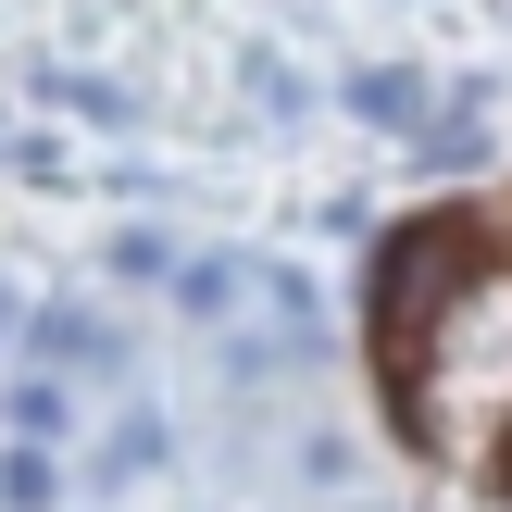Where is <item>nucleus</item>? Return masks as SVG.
<instances>
[{"instance_id":"1","label":"nucleus","mask_w":512,"mask_h":512,"mask_svg":"<svg viewBox=\"0 0 512 512\" xmlns=\"http://www.w3.org/2000/svg\"><path fill=\"white\" fill-rule=\"evenodd\" d=\"M488 275V250H475V225H400L388 238V263H375V350H388V375H413L425 363V338L450 325V300Z\"/></svg>"},{"instance_id":"2","label":"nucleus","mask_w":512,"mask_h":512,"mask_svg":"<svg viewBox=\"0 0 512 512\" xmlns=\"http://www.w3.org/2000/svg\"><path fill=\"white\" fill-rule=\"evenodd\" d=\"M38 363H63V375H113L125 338H113L100 313H38Z\"/></svg>"},{"instance_id":"3","label":"nucleus","mask_w":512,"mask_h":512,"mask_svg":"<svg viewBox=\"0 0 512 512\" xmlns=\"http://www.w3.org/2000/svg\"><path fill=\"white\" fill-rule=\"evenodd\" d=\"M350 113H363V125H388V138H413V125H425V75H400V63L350 75Z\"/></svg>"},{"instance_id":"4","label":"nucleus","mask_w":512,"mask_h":512,"mask_svg":"<svg viewBox=\"0 0 512 512\" xmlns=\"http://www.w3.org/2000/svg\"><path fill=\"white\" fill-rule=\"evenodd\" d=\"M0 500H13V512H50V450H38V438L0 463Z\"/></svg>"},{"instance_id":"5","label":"nucleus","mask_w":512,"mask_h":512,"mask_svg":"<svg viewBox=\"0 0 512 512\" xmlns=\"http://www.w3.org/2000/svg\"><path fill=\"white\" fill-rule=\"evenodd\" d=\"M150 450H163V425L125 413V425H113V450H100V475H150Z\"/></svg>"},{"instance_id":"6","label":"nucleus","mask_w":512,"mask_h":512,"mask_svg":"<svg viewBox=\"0 0 512 512\" xmlns=\"http://www.w3.org/2000/svg\"><path fill=\"white\" fill-rule=\"evenodd\" d=\"M13 425H25V438H63V388H50V375H25V388H13Z\"/></svg>"},{"instance_id":"7","label":"nucleus","mask_w":512,"mask_h":512,"mask_svg":"<svg viewBox=\"0 0 512 512\" xmlns=\"http://www.w3.org/2000/svg\"><path fill=\"white\" fill-rule=\"evenodd\" d=\"M175 288H188V313H225V300H238L250 275H238V263H188V275H175Z\"/></svg>"},{"instance_id":"8","label":"nucleus","mask_w":512,"mask_h":512,"mask_svg":"<svg viewBox=\"0 0 512 512\" xmlns=\"http://www.w3.org/2000/svg\"><path fill=\"white\" fill-rule=\"evenodd\" d=\"M0 325H13V288H0Z\"/></svg>"}]
</instances>
